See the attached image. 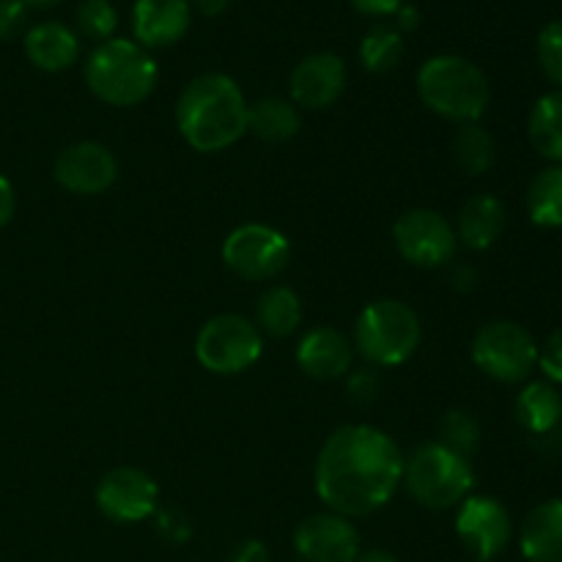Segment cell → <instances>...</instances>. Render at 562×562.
<instances>
[{
  "instance_id": "cell-39",
  "label": "cell",
  "mask_w": 562,
  "mask_h": 562,
  "mask_svg": "<svg viewBox=\"0 0 562 562\" xmlns=\"http://www.w3.org/2000/svg\"><path fill=\"white\" fill-rule=\"evenodd\" d=\"M355 562H401L395 558L393 552H387V549H366V552H360V558Z\"/></svg>"
},
{
  "instance_id": "cell-17",
  "label": "cell",
  "mask_w": 562,
  "mask_h": 562,
  "mask_svg": "<svg viewBox=\"0 0 562 562\" xmlns=\"http://www.w3.org/2000/svg\"><path fill=\"white\" fill-rule=\"evenodd\" d=\"M190 0H137L132 9L135 42L146 49L170 47L190 31Z\"/></svg>"
},
{
  "instance_id": "cell-38",
  "label": "cell",
  "mask_w": 562,
  "mask_h": 562,
  "mask_svg": "<svg viewBox=\"0 0 562 562\" xmlns=\"http://www.w3.org/2000/svg\"><path fill=\"white\" fill-rule=\"evenodd\" d=\"M395 16H398V25H395L398 31H415V27L420 25V11L409 3L401 5V9L395 11Z\"/></svg>"
},
{
  "instance_id": "cell-28",
  "label": "cell",
  "mask_w": 562,
  "mask_h": 562,
  "mask_svg": "<svg viewBox=\"0 0 562 562\" xmlns=\"http://www.w3.org/2000/svg\"><path fill=\"white\" fill-rule=\"evenodd\" d=\"M437 442L450 448L453 453L464 456V459H472V453L481 445V426H477L475 417L464 409H450L445 412V417L437 426Z\"/></svg>"
},
{
  "instance_id": "cell-26",
  "label": "cell",
  "mask_w": 562,
  "mask_h": 562,
  "mask_svg": "<svg viewBox=\"0 0 562 562\" xmlns=\"http://www.w3.org/2000/svg\"><path fill=\"white\" fill-rule=\"evenodd\" d=\"M527 214L538 228H562V165H549L530 181Z\"/></svg>"
},
{
  "instance_id": "cell-36",
  "label": "cell",
  "mask_w": 562,
  "mask_h": 562,
  "mask_svg": "<svg viewBox=\"0 0 562 562\" xmlns=\"http://www.w3.org/2000/svg\"><path fill=\"white\" fill-rule=\"evenodd\" d=\"M475 283L477 272L470 263H456V267L450 269V285H453V291H459V294H470V291L475 289Z\"/></svg>"
},
{
  "instance_id": "cell-15",
  "label": "cell",
  "mask_w": 562,
  "mask_h": 562,
  "mask_svg": "<svg viewBox=\"0 0 562 562\" xmlns=\"http://www.w3.org/2000/svg\"><path fill=\"white\" fill-rule=\"evenodd\" d=\"M346 80H349V71L340 55L311 53L291 71V102L305 110H327L344 97Z\"/></svg>"
},
{
  "instance_id": "cell-42",
  "label": "cell",
  "mask_w": 562,
  "mask_h": 562,
  "mask_svg": "<svg viewBox=\"0 0 562 562\" xmlns=\"http://www.w3.org/2000/svg\"><path fill=\"white\" fill-rule=\"evenodd\" d=\"M475 562H481V560H475Z\"/></svg>"
},
{
  "instance_id": "cell-40",
  "label": "cell",
  "mask_w": 562,
  "mask_h": 562,
  "mask_svg": "<svg viewBox=\"0 0 562 562\" xmlns=\"http://www.w3.org/2000/svg\"><path fill=\"white\" fill-rule=\"evenodd\" d=\"M195 5L203 14H220L228 5V0H195Z\"/></svg>"
},
{
  "instance_id": "cell-20",
  "label": "cell",
  "mask_w": 562,
  "mask_h": 562,
  "mask_svg": "<svg viewBox=\"0 0 562 562\" xmlns=\"http://www.w3.org/2000/svg\"><path fill=\"white\" fill-rule=\"evenodd\" d=\"M453 228L461 245H467L470 250H488L505 231L503 201L488 195V192L472 195L470 201L461 206L459 220H456Z\"/></svg>"
},
{
  "instance_id": "cell-27",
  "label": "cell",
  "mask_w": 562,
  "mask_h": 562,
  "mask_svg": "<svg viewBox=\"0 0 562 562\" xmlns=\"http://www.w3.org/2000/svg\"><path fill=\"white\" fill-rule=\"evenodd\" d=\"M404 58V33L398 27L376 25L362 36L360 42V64L373 75L393 71Z\"/></svg>"
},
{
  "instance_id": "cell-41",
  "label": "cell",
  "mask_w": 562,
  "mask_h": 562,
  "mask_svg": "<svg viewBox=\"0 0 562 562\" xmlns=\"http://www.w3.org/2000/svg\"><path fill=\"white\" fill-rule=\"evenodd\" d=\"M27 9H49V5H58L60 0H22Z\"/></svg>"
},
{
  "instance_id": "cell-11",
  "label": "cell",
  "mask_w": 562,
  "mask_h": 562,
  "mask_svg": "<svg viewBox=\"0 0 562 562\" xmlns=\"http://www.w3.org/2000/svg\"><path fill=\"white\" fill-rule=\"evenodd\" d=\"M456 536L472 558L492 562L508 549L514 538V519L497 497L470 494L456 508Z\"/></svg>"
},
{
  "instance_id": "cell-14",
  "label": "cell",
  "mask_w": 562,
  "mask_h": 562,
  "mask_svg": "<svg viewBox=\"0 0 562 562\" xmlns=\"http://www.w3.org/2000/svg\"><path fill=\"white\" fill-rule=\"evenodd\" d=\"M294 552L302 562H355L360 558V532L346 516L324 510L300 521L294 530Z\"/></svg>"
},
{
  "instance_id": "cell-21",
  "label": "cell",
  "mask_w": 562,
  "mask_h": 562,
  "mask_svg": "<svg viewBox=\"0 0 562 562\" xmlns=\"http://www.w3.org/2000/svg\"><path fill=\"white\" fill-rule=\"evenodd\" d=\"M514 415L519 426L532 437H547L562 423V395L558 384L538 379V382H527L525 387L516 393Z\"/></svg>"
},
{
  "instance_id": "cell-2",
  "label": "cell",
  "mask_w": 562,
  "mask_h": 562,
  "mask_svg": "<svg viewBox=\"0 0 562 562\" xmlns=\"http://www.w3.org/2000/svg\"><path fill=\"white\" fill-rule=\"evenodd\" d=\"M247 99L223 71L198 75L176 99V126L192 151L217 154L247 135Z\"/></svg>"
},
{
  "instance_id": "cell-13",
  "label": "cell",
  "mask_w": 562,
  "mask_h": 562,
  "mask_svg": "<svg viewBox=\"0 0 562 562\" xmlns=\"http://www.w3.org/2000/svg\"><path fill=\"white\" fill-rule=\"evenodd\" d=\"M53 176L71 195H102L119 179V159L104 143L77 140L55 157Z\"/></svg>"
},
{
  "instance_id": "cell-24",
  "label": "cell",
  "mask_w": 562,
  "mask_h": 562,
  "mask_svg": "<svg viewBox=\"0 0 562 562\" xmlns=\"http://www.w3.org/2000/svg\"><path fill=\"white\" fill-rule=\"evenodd\" d=\"M532 148L552 165H562V91H549L532 104L527 119Z\"/></svg>"
},
{
  "instance_id": "cell-30",
  "label": "cell",
  "mask_w": 562,
  "mask_h": 562,
  "mask_svg": "<svg viewBox=\"0 0 562 562\" xmlns=\"http://www.w3.org/2000/svg\"><path fill=\"white\" fill-rule=\"evenodd\" d=\"M538 66L549 82L560 86L562 91V20L549 22L538 33Z\"/></svg>"
},
{
  "instance_id": "cell-23",
  "label": "cell",
  "mask_w": 562,
  "mask_h": 562,
  "mask_svg": "<svg viewBox=\"0 0 562 562\" xmlns=\"http://www.w3.org/2000/svg\"><path fill=\"white\" fill-rule=\"evenodd\" d=\"M302 316V296L291 285H269L256 302V327L269 338H289L300 329Z\"/></svg>"
},
{
  "instance_id": "cell-32",
  "label": "cell",
  "mask_w": 562,
  "mask_h": 562,
  "mask_svg": "<svg viewBox=\"0 0 562 562\" xmlns=\"http://www.w3.org/2000/svg\"><path fill=\"white\" fill-rule=\"evenodd\" d=\"M379 387H382V379H379L376 368H362V371L357 373H349V398L355 401V404L360 406H368L376 401L379 395Z\"/></svg>"
},
{
  "instance_id": "cell-29",
  "label": "cell",
  "mask_w": 562,
  "mask_h": 562,
  "mask_svg": "<svg viewBox=\"0 0 562 562\" xmlns=\"http://www.w3.org/2000/svg\"><path fill=\"white\" fill-rule=\"evenodd\" d=\"M119 27V11L110 0H80L77 5V31L93 42H110Z\"/></svg>"
},
{
  "instance_id": "cell-35",
  "label": "cell",
  "mask_w": 562,
  "mask_h": 562,
  "mask_svg": "<svg viewBox=\"0 0 562 562\" xmlns=\"http://www.w3.org/2000/svg\"><path fill=\"white\" fill-rule=\"evenodd\" d=\"M228 562H272V558H269L267 543L245 541L234 549V554H231Z\"/></svg>"
},
{
  "instance_id": "cell-4",
  "label": "cell",
  "mask_w": 562,
  "mask_h": 562,
  "mask_svg": "<svg viewBox=\"0 0 562 562\" xmlns=\"http://www.w3.org/2000/svg\"><path fill=\"white\" fill-rule=\"evenodd\" d=\"M157 80V60L132 38L102 42L86 60L88 91L110 108H135L146 102Z\"/></svg>"
},
{
  "instance_id": "cell-25",
  "label": "cell",
  "mask_w": 562,
  "mask_h": 562,
  "mask_svg": "<svg viewBox=\"0 0 562 562\" xmlns=\"http://www.w3.org/2000/svg\"><path fill=\"white\" fill-rule=\"evenodd\" d=\"M450 151H453L456 168L464 176H483L497 159L492 132L477 124V121L475 124H459L453 143H450Z\"/></svg>"
},
{
  "instance_id": "cell-10",
  "label": "cell",
  "mask_w": 562,
  "mask_h": 562,
  "mask_svg": "<svg viewBox=\"0 0 562 562\" xmlns=\"http://www.w3.org/2000/svg\"><path fill=\"white\" fill-rule=\"evenodd\" d=\"M395 250L406 263L420 269H442L456 261L459 236L453 223L437 209H409L393 225Z\"/></svg>"
},
{
  "instance_id": "cell-9",
  "label": "cell",
  "mask_w": 562,
  "mask_h": 562,
  "mask_svg": "<svg viewBox=\"0 0 562 562\" xmlns=\"http://www.w3.org/2000/svg\"><path fill=\"white\" fill-rule=\"evenodd\" d=\"M223 261L236 278L263 283L285 272L291 261V241L274 225L245 223L225 236Z\"/></svg>"
},
{
  "instance_id": "cell-8",
  "label": "cell",
  "mask_w": 562,
  "mask_h": 562,
  "mask_svg": "<svg viewBox=\"0 0 562 562\" xmlns=\"http://www.w3.org/2000/svg\"><path fill=\"white\" fill-rule=\"evenodd\" d=\"M263 355V335L256 322L239 313H220L209 318L195 338V357L209 373L239 376L250 371Z\"/></svg>"
},
{
  "instance_id": "cell-33",
  "label": "cell",
  "mask_w": 562,
  "mask_h": 562,
  "mask_svg": "<svg viewBox=\"0 0 562 562\" xmlns=\"http://www.w3.org/2000/svg\"><path fill=\"white\" fill-rule=\"evenodd\" d=\"M27 5L22 0H0V42H11L25 31Z\"/></svg>"
},
{
  "instance_id": "cell-12",
  "label": "cell",
  "mask_w": 562,
  "mask_h": 562,
  "mask_svg": "<svg viewBox=\"0 0 562 562\" xmlns=\"http://www.w3.org/2000/svg\"><path fill=\"white\" fill-rule=\"evenodd\" d=\"M97 508L115 525H140L157 514L159 486L137 467H115L97 483Z\"/></svg>"
},
{
  "instance_id": "cell-34",
  "label": "cell",
  "mask_w": 562,
  "mask_h": 562,
  "mask_svg": "<svg viewBox=\"0 0 562 562\" xmlns=\"http://www.w3.org/2000/svg\"><path fill=\"white\" fill-rule=\"evenodd\" d=\"M404 3L406 0H351V5H355L360 14H368V16H390L395 14Z\"/></svg>"
},
{
  "instance_id": "cell-18",
  "label": "cell",
  "mask_w": 562,
  "mask_h": 562,
  "mask_svg": "<svg viewBox=\"0 0 562 562\" xmlns=\"http://www.w3.org/2000/svg\"><path fill=\"white\" fill-rule=\"evenodd\" d=\"M25 55L36 69L66 71L80 58V36L64 22H38L25 33Z\"/></svg>"
},
{
  "instance_id": "cell-22",
  "label": "cell",
  "mask_w": 562,
  "mask_h": 562,
  "mask_svg": "<svg viewBox=\"0 0 562 562\" xmlns=\"http://www.w3.org/2000/svg\"><path fill=\"white\" fill-rule=\"evenodd\" d=\"M302 113L291 99L263 97L247 108V132L263 143H289L300 135Z\"/></svg>"
},
{
  "instance_id": "cell-6",
  "label": "cell",
  "mask_w": 562,
  "mask_h": 562,
  "mask_svg": "<svg viewBox=\"0 0 562 562\" xmlns=\"http://www.w3.org/2000/svg\"><path fill=\"white\" fill-rule=\"evenodd\" d=\"M404 486L423 508H459L475 488L472 459L453 453L434 439L404 456Z\"/></svg>"
},
{
  "instance_id": "cell-7",
  "label": "cell",
  "mask_w": 562,
  "mask_h": 562,
  "mask_svg": "<svg viewBox=\"0 0 562 562\" xmlns=\"http://www.w3.org/2000/svg\"><path fill=\"white\" fill-rule=\"evenodd\" d=\"M472 362L499 384H521L538 368V344L521 324L486 322L472 338Z\"/></svg>"
},
{
  "instance_id": "cell-31",
  "label": "cell",
  "mask_w": 562,
  "mask_h": 562,
  "mask_svg": "<svg viewBox=\"0 0 562 562\" xmlns=\"http://www.w3.org/2000/svg\"><path fill=\"white\" fill-rule=\"evenodd\" d=\"M538 368L543 371L547 382L562 384V327L554 329L543 346H538Z\"/></svg>"
},
{
  "instance_id": "cell-1",
  "label": "cell",
  "mask_w": 562,
  "mask_h": 562,
  "mask_svg": "<svg viewBox=\"0 0 562 562\" xmlns=\"http://www.w3.org/2000/svg\"><path fill=\"white\" fill-rule=\"evenodd\" d=\"M313 483L327 510L362 519L382 510L404 486V453L382 428L340 426L318 450Z\"/></svg>"
},
{
  "instance_id": "cell-16",
  "label": "cell",
  "mask_w": 562,
  "mask_h": 562,
  "mask_svg": "<svg viewBox=\"0 0 562 562\" xmlns=\"http://www.w3.org/2000/svg\"><path fill=\"white\" fill-rule=\"evenodd\" d=\"M351 362H355V346L346 333L338 327H313L296 344V366L302 373L318 382H335L351 373Z\"/></svg>"
},
{
  "instance_id": "cell-3",
  "label": "cell",
  "mask_w": 562,
  "mask_h": 562,
  "mask_svg": "<svg viewBox=\"0 0 562 562\" xmlns=\"http://www.w3.org/2000/svg\"><path fill=\"white\" fill-rule=\"evenodd\" d=\"M420 102L439 119L475 124L492 102V86L477 64L461 55H434L417 71Z\"/></svg>"
},
{
  "instance_id": "cell-19",
  "label": "cell",
  "mask_w": 562,
  "mask_h": 562,
  "mask_svg": "<svg viewBox=\"0 0 562 562\" xmlns=\"http://www.w3.org/2000/svg\"><path fill=\"white\" fill-rule=\"evenodd\" d=\"M519 547L527 562H562V497L547 499L527 514Z\"/></svg>"
},
{
  "instance_id": "cell-37",
  "label": "cell",
  "mask_w": 562,
  "mask_h": 562,
  "mask_svg": "<svg viewBox=\"0 0 562 562\" xmlns=\"http://www.w3.org/2000/svg\"><path fill=\"white\" fill-rule=\"evenodd\" d=\"M14 209H16V192L14 184L0 173V228L9 225V220L14 217Z\"/></svg>"
},
{
  "instance_id": "cell-5",
  "label": "cell",
  "mask_w": 562,
  "mask_h": 562,
  "mask_svg": "<svg viewBox=\"0 0 562 562\" xmlns=\"http://www.w3.org/2000/svg\"><path fill=\"white\" fill-rule=\"evenodd\" d=\"M423 340L420 316L404 300L368 302L351 329V346L373 368L404 366Z\"/></svg>"
}]
</instances>
